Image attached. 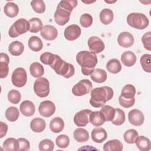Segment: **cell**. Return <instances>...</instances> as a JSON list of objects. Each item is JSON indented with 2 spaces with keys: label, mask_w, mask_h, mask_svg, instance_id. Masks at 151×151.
Here are the masks:
<instances>
[{
  "label": "cell",
  "mask_w": 151,
  "mask_h": 151,
  "mask_svg": "<svg viewBox=\"0 0 151 151\" xmlns=\"http://www.w3.org/2000/svg\"><path fill=\"white\" fill-rule=\"evenodd\" d=\"M92 111L84 109L79 111L74 116V122L78 127H84L89 123V115Z\"/></svg>",
  "instance_id": "11"
},
{
  "label": "cell",
  "mask_w": 151,
  "mask_h": 151,
  "mask_svg": "<svg viewBox=\"0 0 151 151\" xmlns=\"http://www.w3.org/2000/svg\"><path fill=\"white\" fill-rule=\"evenodd\" d=\"M4 12L6 16L10 18H14L17 16L19 12V8L16 4L12 2H8L4 6Z\"/></svg>",
  "instance_id": "26"
},
{
  "label": "cell",
  "mask_w": 151,
  "mask_h": 151,
  "mask_svg": "<svg viewBox=\"0 0 151 151\" xmlns=\"http://www.w3.org/2000/svg\"><path fill=\"white\" fill-rule=\"evenodd\" d=\"M122 143L117 139H113L108 141L103 146V150L105 151H121L123 150Z\"/></svg>",
  "instance_id": "22"
},
{
  "label": "cell",
  "mask_w": 151,
  "mask_h": 151,
  "mask_svg": "<svg viewBox=\"0 0 151 151\" xmlns=\"http://www.w3.org/2000/svg\"><path fill=\"white\" fill-rule=\"evenodd\" d=\"M73 137L76 142L83 143L88 141L89 134L87 130L83 128H77L74 131Z\"/></svg>",
  "instance_id": "25"
},
{
  "label": "cell",
  "mask_w": 151,
  "mask_h": 151,
  "mask_svg": "<svg viewBox=\"0 0 151 151\" xmlns=\"http://www.w3.org/2000/svg\"><path fill=\"white\" fill-rule=\"evenodd\" d=\"M140 63L143 70L147 72H151V55L148 54H143L140 59Z\"/></svg>",
  "instance_id": "41"
},
{
  "label": "cell",
  "mask_w": 151,
  "mask_h": 151,
  "mask_svg": "<svg viewBox=\"0 0 151 151\" xmlns=\"http://www.w3.org/2000/svg\"><path fill=\"white\" fill-rule=\"evenodd\" d=\"M93 84L88 79H83L72 88V93L74 96H82L90 93L92 90Z\"/></svg>",
  "instance_id": "8"
},
{
  "label": "cell",
  "mask_w": 151,
  "mask_h": 151,
  "mask_svg": "<svg viewBox=\"0 0 151 151\" xmlns=\"http://www.w3.org/2000/svg\"><path fill=\"white\" fill-rule=\"evenodd\" d=\"M34 91L41 98L48 96L50 93V83L48 80L45 77L37 78L34 84Z\"/></svg>",
  "instance_id": "7"
},
{
  "label": "cell",
  "mask_w": 151,
  "mask_h": 151,
  "mask_svg": "<svg viewBox=\"0 0 151 151\" xmlns=\"http://www.w3.org/2000/svg\"><path fill=\"white\" fill-rule=\"evenodd\" d=\"M90 77L93 81L98 83H101L106 81L107 75L106 71L104 70L101 68H96L94 70L90 75Z\"/></svg>",
  "instance_id": "23"
},
{
  "label": "cell",
  "mask_w": 151,
  "mask_h": 151,
  "mask_svg": "<svg viewBox=\"0 0 151 151\" xmlns=\"http://www.w3.org/2000/svg\"><path fill=\"white\" fill-rule=\"evenodd\" d=\"M135 143L137 147L142 151H149L151 148L150 140L144 136H138Z\"/></svg>",
  "instance_id": "27"
},
{
  "label": "cell",
  "mask_w": 151,
  "mask_h": 151,
  "mask_svg": "<svg viewBox=\"0 0 151 151\" xmlns=\"http://www.w3.org/2000/svg\"><path fill=\"white\" fill-rule=\"evenodd\" d=\"M21 113L27 117L32 116L35 111L34 104L29 100H25L21 103L19 106Z\"/></svg>",
  "instance_id": "19"
},
{
  "label": "cell",
  "mask_w": 151,
  "mask_h": 151,
  "mask_svg": "<svg viewBox=\"0 0 151 151\" xmlns=\"http://www.w3.org/2000/svg\"><path fill=\"white\" fill-rule=\"evenodd\" d=\"M121 61L125 66L132 67L136 63V56L132 51H127L122 54Z\"/></svg>",
  "instance_id": "20"
},
{
  "label": "cell",
  "mask_w": 151,
  "mask_h": 151,
  "mask_svg": "<svg viewBox=\"0 0 151 151\" xmlns=\"http://www.w3.org/2000/svg\"><path fill=\"white\" fill-rule=\"evenodd\" d=\"M138 136V133L134 129H129L126 130L123 135L124 141L129 144L134 143Z\"/></svg>",
  "instance_id": "40"
},
{
  "label": "cell",
  "mask_w": 151,
  "mask_h": 151,
  "mask_svg": "<svg viewBox=\"0 0 151 151\" xmlns=\"http://www.w3.org/2000/svg\"><path fill=\"white\" fill-rule=\"evenodd\" d=\"M76 61L81 67V72L85 76H90L97 64V57L95 53L88 51H81L77 53Z\"/></svg>",
  "instance_id": "2"
},
{
  "label": "cell",
  "mask_w": 151,
  "mask_h": 151,
  "mask_svg": "<svg viewBox=\"0 0 151 151\" xmlns=\"http://www.w3.org/2000/svg\"><path fill=\"white\" fill-rule=\"evenodd\" d=\"M29 31L32 33H37L42 29V22L38 18H32L29 20Z\"/></svg>",
  "instance_id": "37"
},
{
  "label": "cell",
  "mask_w": 151,
  "mask_h": 151,
  "mask_svg": "<svg viewBox=\"0 0 151 151\" xmlns=\"http://www.w3.org/2000/svg\"><path fill=\"white\" fill-rule=\"evenodd\" d=\"M55 58V54H53L49 52H45L42 53L40 55V61L44 64L51 65L53 63Z\"/></svg>",
  "instance_id": "46"
},
{
  "label": "cell",
  "mask_w": 151,
  "mask_h": 151,
  "mask_svg": "<svg viewBox=\"0 0 151 151\" xmlns=\"http://www.w3.org/2000/svg\"><path fill=\"white\" fill-rule=\"evenodd\" d=\"M29 71L31 74L35 78L41 77L44 73L43 66L38 62L32 63L29 67Z\"/></svg>",
  "instance_id": "34"
},
{
  "label": "cell",
  "mask_w": 151,
  "mask_h": 151,
  "mask_svg": "<svg viewBox=\"0 0 151 151\" xmlns=\"http://www.w3.org/2000/svg\"><path fill=\"white\" fill-rule=\"evenodd\" d=\"M106 68L110 73L117 74L121 71L122 65L119 60L116 58H112L107 63Z\"/></svg>",
  "instance_id": "33"
},
{
  "label": "cell",
  "mask_w": 151,
  "mask_h": 151,
  "mask_svg": "<svg viewBox=\"0 0 151 151\" xmlns=\"http://www.w3.org/2000/svg\"><path fill=\"white\" fill-rule=\"evenodd\" d=\"M24 50V46L23 44L19 41H15L12 42L8 47V51L14 56H18L22 54Z\"/></svg>",
  "instance_id": "28"
},
{
  "label": "cell",
  "mask_w": 151,
  "mask_h": 151,
  "mask_svg": "<svg viewBox=\"0 0 151 151\" xmlns=\"http://www.w3.org/2000/svg\"><path fill=\"white\" fill-rule=\"evenodd\" d=\"M39 113L45 117H49L54 114L55 111V106L50 100H45L40 104L38 107Z\"/></svg>",
  "instance_id": "10"
},
{
  "label": "cell",
  "mask_w": 151,
  "mask_h": 151,
  "mask_svg": "<svg viewBox=\"0 0 151 151\" xmlns=\"http://www.w3.org/2000/svg\"><path fill=\"white\" fill-rule=\"evenodd\" d=\"M96 2V1H90V2H86V1H83V2H84V3H85V4H89V3H93V2Z\"/></svg>",
  "instance_id": "53"
},
{
  "label": "cell",
  "mask_w": 151,
  "mask_h": 151,
  "mask_svg": "<svg viewBox=\"0 0 151 151\" xmlns=\"http://www.w3.org/2000/svg\"><path fill=\"white\" fill-rule=\"evenodd\" d=\"M113 89L108 86L97 87L91 90L90 104L96 108L102 107L105 103L113 97Z\"/></svg>",
  "instance_id": "3"
},
{
  "label": "cell",
  "mask_w": 151,
  "mask_h": 151,
  "mask_svg": "<svg viewBox=\"0 0 151 151\" xmlns=\"http://www.w3.org/2000/svg\"><path fill=\"white\" fill-rule=\"evenodd\" d=\"M29 29V23L24 18L17 19L10 27L8 34L11 38H15L26 33Z\"/></svg>",
  "instance_id": "6"
},
{
  "label": "cell",
  "mask_w": 151,
  "mask_h": 151,
  "mask_svg": "<svg viewBox=\"0 0 151 151\" xmlns=\"http://www.w3.org/2000/svg\"><path fill=\"white\" fill-rule=\"evenodd\" d=\"M33 10L38 14H42L45 11V5L42 0H33L31 2Z\"/></svg>",
  "instance_id": "42"
},
{
  "label": "cell",
  "mask_w": 151,
  "mask_h": 151,
  "mask_svg": "<svg viewBox=\"0 0 151 151\" xmlns=\"http://www.w3.org/2000/svg\"><path fill=\"white\" fill-rule=\"evenodd\" d=\"M92 140L97 143H101L107 137L106 130L102 127L94 128L91 133Z\"/></svg>",
  "instance_id": "18"
},
{
  "label": "cell",
  "mask_w": 151,
  "mask_h": 151,
  "mask_svg": "<svg viewBox=\"0 0 151 151\" xmlns=\"http://www.w3.org/2000/svg\"><path fill=\"white\" fill-rule=\"evenodd\" d=\"M119 102L120 106H122V107L124 108H129L134 105L135 103V98L134 97L131 99H126L123 98L120 96L119 98Z\"/></svg>",
  "instance_id": "49"
},
{
  "label": "cell",
  "mask_w": 151,
  "mask_h": 151,
  "mask_svg": "<svg viewBox=\"0 0 151 151\" xmlns=\"http://www.w3.org/2000/svg\"><path fill=\"white\" fill-rule=\"evenodd\" d=\"M128 119L129 122L136 126L143 124L145 121V116L143 113L138 109H133L129 112Z\"/></svg>",
  "instance_id": "13"
},
{
  "label": "cell",
  "mask_w": 151,
  "mask_h": 151,
  "mask_svg": "<svg viewBox=\"0 0 151 151\" xmlns=\"http://www.w3.org/2000/svg\"><path fill=\"white\" fill-rule=\"evenodd\" d=\"M114 18V14L113 11L109 9L105 8L101 10L100 13V20L104 25L110 24Z\"/></svg>",
  "instance_id": "31"
},
{
  "label": "cell",
  "mask_w": 151,
  "mask_h": 151,
  "mask_svg": "<svg viewBox=\"0 0 151 151\" xmlns=\"http://www.w3.org/2000/svg\"><path fill=\"white\" fill-rule=\"evenodd\" d=\"M81 31V28L78 25L72 24L65 28L64 34L66 40L74 41L80 36Z\"/></svg>",
  "instance_id": "14"
},
{
  "label": "cell",
  "mask_w": 151,
  "mask_h": 151,
  "mask_svg": "<svg viewBox=\"0 0 151 151\" xmlns=\"http://www.w3.org/2000/svg\"><path fill=\"white\" fill-rule=\"evenodd\" d=\"M100 112L102 114L105 122H111L115 115V109L109 105H104Z\"/></svg>",
  "instance_id": "29"
},
{
  "label": "cell",
  "mask_w": 151,
  "mask_h": 151,
  "mask_svg": "<svg viewBox=\"0 0 151 151\" xmlns=\"http://www.w3.org/2000/svg\"><path fill=\"white\" fill-rule=\"evenodd\" d=\"M107 3H109V4H113V3H114L116 2V1H105Z\"/></svg>",
  "instance_id": "52"
},
{
  "label": "cell",
  "mask_w": 151,
  "mask_h": 151,
  "mask_svg": "<svg viewBox=\"0 0 151 151\" xmlns=\"http://www.w3.org/2000/svg\"><path fill=\"white\" fill-rule=\"evenodd\" d=\"M8 125L2 122H0V137L2 138L6 134L8 131Z\"/></svg>",
  "instance_id": "51"
},
{
  "label": "cell",
  "mask_w": 151,
  "mask_h": 151,
  "mask_svg": "<svg viewBox=\"0 0 151 151\" xmlns=\"http://www.w3.org/2000/svg\"><path fill=\"white\" fill-rule=\"evenodd\" d=\"M127 22L129 26L134 28L143 29L148 27L149 21L145 14L139 12H133L128 15Z\"/></svg>",
  "instance_id": "5"
},
{
  "label": "cell",
  "mask_w": 151,
  "mask_h": 151,
  "mask_svg": "<svg viewBox=\"0 0 151 151\" xmlns=\"http://www.w3.org/2000/svg\"><path fill=\"white\" fill-rule=\"evenodd\" d=\"M64 127V122L63 120L59 117H55L52 119L50 123V130L55 133L61 132Z\"/></svg>",
  "instance_id": "24"
},
{
  "label": "cell",
  "mask_w": 151,
  "mask_h": 151,
  "mask_svg": "<svg viewBox=\"0 0 151 151\" xmlns=\"http://www.w3.org/2000/svg\"><path fill=\"white\" fill-rule=\"evenodd\" d=\"M41 37L48 41L55 40L58 35V31L55 27L51 25H46L41 31Z\"/></svg>",
  "instance_id": "16"
},
{
  "label": "cell",
  "mask_w": 151,
  "mask_h": 151,
  "mask_svg": "<svg viewBox=\"0 0 151 151\" xmlns=\"http://www.w3.org/2000/svg\"><path fill=\"white\" fill-rule=\"evenodd\" d=\"M151 32L149 31L145 33L142 37V42L145 49L148 51L151 50Z\"/></svg>",
  "instance_id": "48"
},
{
  "label": "cell",
  "mask_w": 151,
  "mask_h": 151,
  "mask_svg": "<svg viewBox=\"0 0 151 151\" xmlns=\"http://www.w3.org/2000/svg\"><path fill=\"white\" fill-rule=\"evenodd\" d=\"M28 47L33 51L37 52L42 50L43 44L41 40L37 36H32L28 40Z\"/></svg>",
  "instance_id": "32"
},
{
  "label": "cell",
  "mask_w": 151,
  "mask_h": 151,
  "mask_svg": "<svg viewBox=\"0 0 151 151\" xmlns=\"http://www.w3.org/2000/svg\"><path fill=\"white\" fill-rule=\"evenodd\" d=\"M89 122L95 126H100L105 123V120L99 111H91L89 115Z\"/></svg>",
  "instance_id": "30"
},
{
  "label": "cell",
  "mask_w": 151,
  "mask_h": 151,
  "mask_svg": "<svg viewBox=\"0 0 151 151\" xmlns=\"http://www.w3.org/2000/svg\"><path fill=\"white\" fill-rule=\"evenodd\" d=\"M38 147L40 151H51L54 149V143L50 139H44L40 142Z\"/></svg>",
  "instance_id": "44"
},
{
  "label": "cell",
  "mask_w": 151,
  "mask_h": 151,
  "mask_svg": "<svg viewBox=\"0 0 151 151\" xmlns=\"http://www.w3.org/2000/svg\"><path fill=\"white\" fill-rule=\"evenodd\" d=\"M18 140V150L28 151L30 149V143L28 140L25 138H19Z\"/></svg>",
  "instance_id": "50"
},
{
  "label": "cell",
  "mask_w": 151,
  "mask_h": 151,
  "mask_svg": "<svg viewBox=\"0 0 151 151\" xmlns=\"http://www.w3.org/2000/svg\"><path fill=\"white\" fill-rule=\"evenodd\" d=\"M89 50L96 54H99L103 51L105 48L103 41L96 36H93L88 38L87 41Z\"/></svg>",
  "instance_id": "12"
},
{
  "label": "cell",
  "mask_w": 151,
  "mask_h": 151,
  "mask_svg": "<svg viewBox=\"0 0 151 151\" xmlns=\"http://www.w3.org/2000/svg\"><path fill=\"white\" fill-rule=\"evenodd\" d=\"M11 81L15 87H22L25 86L27 81V75L25 70L22 67L17 68L12 74Z\"/></svg>",
  "instance_id": "9"
},
{
  "label": "cell",
  "mask_w": 151,
  "mask_h": 151,
  "mask_svg": "<svg viewBox=\"0 0 151 151\" xmlns=\"http://www.w3.org/2000/svg\"><path fill=\"white\" fill-rule=\"evenodd\" d=\"M9 58L8 55L1 52L0 54V78H5L9 73Z\"/></svg>",
  "instance_id": "17"
},
{
  "label": "cell",
  "mask_w": 151,
  "mask_h": 151,
  "mask_svg": "<svg viewBox=\"0 0 151 151\" xmlns=\"http://www.w3.org/2000/svg\"><path fill=\"white\" fill-rule=\"evenodd\" d=\"M21 98V95L19 91L16 90H11L8 94V99L12 104H18Z\"/></svg>",
  "instance_id": "45"
},
{
  "label": "cell",
  "mask_w": 151,
  "mask_h": 151,
  "mask_svg": "<svg viewBox=\"0 0 151 151\" xmlns=\"http://www.w3.org/2000/svg\"><path fill=\"white\" fill-rule=\"evenodd\" d=\"M77 5L76 0L61 1L54 13L55 22L59 25L63 26L67 24L70 17L73 9Z\"/></svg>",
  "instance_id": "1"
},
{
  "label": "cell",
  "mask_w": 151,
  "mask_h": 151,
  "mask_svg": "<svg viewBox=\"0 0 151 151\" xmlns=\"http://www.w3.org/2000/svg\"><path fill=\"white\" fill-rule=\"evenodd\" d=\"M2 147L6 151H15L18 149V140L15 138L6 139L2 144Z\"/></svg>",
  "instance_id": "35"
},
{
  "label": "cell",
  "mask_w": 151,
  "mask_h": 151,
  "mask_svg": "<svg viewBox=\"0 0 151 151\" xmlns=\"http://www.w3.org/2000/svg\"><path fill=\"white\" fill-rule=\"evenodd\" d=\"M50 67L57 74L62 76L66 78L72 77L75 73V69L73 65L66 63L57 54H55L54 60Z\"/></svg>",
  "instance_id": "4"
},
{
  "label": "cell",
  "mask_w": 151,
  "mask_h": 151,
  "mask_svg": "<svg viewBox=\"0 0 151 151\" xmlns=\"http://www.w3.org/2000/svg\"><path fill=\"white\" fill-rule=\"evenodd\" d=\"M117 42L120 46L123 48H129L133 44L134 37L129 32H122L118 35Z\"/></svg>",
  "instance_id": "15"
},
{
  "label": "cell",
  "mask_w": 151,
  "mask_h": 151,
  "mask_svg": "<svg viewBox=\"0 0 151 151\" xmlns=\"http://www.w3.org/2000/svg\"><path fill=\"white\" fill-rule=\"evenodd\" d=\"M126 117L125 113L123 110L119 108L115 109V115L113 119L111 121V123L116 126H119L124 123L125 122Z\"/></svg>",
  "instance_id": "39"
},
{
  "label": "cell",
  "mask_w": 151,
  "mask_h": 151,
  "mask_svg": "<svg viewBox=\"0 0 151 151\" xmlns=\"http://www.w3.org/2000/svg\"><path fill=\"white\" fill-rule=\"evenodd\" d=\"M57 146L60 148H66L70 144V138L67 135L60 134L55 139Z\"/></svg>",
  "instance_id": "43"
},
{
  "label": "cell",
  "mask_w": 151,
  "mask_h": 151,
  "mask_svg": "<svg viewBox=\"0 0 151 151\" xmlns=\"http://www.w3.org/2000/svg\"><path fill=\"white\" fill-rule=\"evenodd\" d=\"M46 127L45 120L40 117L33 119L30 123L31 129L35 133H40L44 130Z\"/></svg>",
  "instance_id": "21"
},
{
  "label": "cell",
  "mask_w": 151,
  "mask_h": 151,
  "mask_svg": "<svg viewBox=\"0 0 151 151\" xmlns=\"http://www.w3.org/2000/svg\"><path fill=\"white\" fill-rule=\"evenodd\" d=\"M80 23L84 28L90 27L93 23V18L89 14H82L80 17Z\"/></svg>",
  "instance_id": "47"
},
{
  "label": "cell",
  "mask_w": 151,
  "mask_h": 151,
  "mask_svg": "<svg viewBox=\"0 0 151 151\" xmlns=\"http://www.w3.org/2000/svg\"><path fill=\"white\" fill-rule=\"evenodd\" d=\"M135 94L136 88L132 84H126L123 87L120 96L124 99H131L134 97Z\"/></svg>",
  "instance_id": "36"
},
{
  "label": "cell",
  "mask_w": 151,
  "mask_h": 151,
  "mask_svg": "<svg viewBox=\"0 0 151 151\" xmlns=\"http://www.w3.org/2000/svg\"><path fill=\"white\" fill-rule=\"evenodd\" d=\"M19 112L18 109L14 106L8 107L5 111V117L6 119L11 122H15L19 118Z\"/></svg>",
  "instance_id": "38"
}]
</instances>
